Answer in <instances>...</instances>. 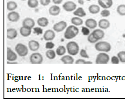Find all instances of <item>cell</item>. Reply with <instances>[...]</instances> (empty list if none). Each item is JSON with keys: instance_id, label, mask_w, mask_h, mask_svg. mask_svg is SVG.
Wrapping results in <instances>:
<instances>
[{"instance_id": "obj_18", "label": "cell", "mask_w": 125, "mask_h": 102, "mask_svg": "<svg viewBox=\"0 0 125 102\" xmlns=\"http://www.w3.org/2000/svg\"><path fill=\"white\" fill-rule=\"evenodd\" d=\"M60 8L56 5L51 6L49 9V14L52 16H57L60 14Z\"/></svg>"}, {"instance_id": "obj_12", "label": "cell", "mask_w": 125, "mask_h": 102, "mask_svg": "<svg viewBox=\"0 0 125 102\" xmlns=\"http://www.w3.org/2000/svg\"><path fill=\"white\" fill-rule=\"evenodd\" d=\"M93 37L98 41L103 39L105 36V33L101 29H96L93 31L92 33Z\"/></svg>"}, {"instance_id": "obj_23", "label": "cell", "mask_w": 125, "mask_h": 102, "mask_svg": "<svg viewBox=\"0 0 125 102\" xmlns=\"http://www.w3.org/2000/svg\"><path fill=\"white\" fill-rule=\"evenodd\" d=\"M37 23L40 26L46 27L49 24V19L46 17H41L37 20Z\"/></svg>"}, {"instance_id": "obj_34", "label": "cell", "mask_w": 125, "mask_h": 102, "mask_svg": "<svg viewBox=\"0 0 125 102\" xmlns=\"http://www.w3.org/2000/svg\"><path fill=\"white\" fill-rule=\"evenodd\" d=\"M87 40L89 41V43H95L97 42L98 40L97 39H95L94 37H93V34L91 33L89 35H88Z\"/></svg>"}, {"instance_id": "obj_37", "label": "cell", "mask_w": 125, "mask_h": 102, "mask_svg": "<svg viewBox=\"0 0 125 102\" xmlns=\"http://www.w3.org/2000/svg\"><path fill=\"white\" fill-rule=\"evenodd\" d=\"M34 33L37 34V35L42 34L43 33V30L40 27H35L34 28Z\"/></svg>"}, {"instance_id": "obj_41", "label": "cell", "mask_w": 125, "mask_h": 102, "mask_svg": "<svg viewBox=\"0 0 125 102\" xmlns=\"http://www.w3.org/2000/svg\"><path fill=\"white\" fill-rule=\"evenodd\" d=\"M53 3L55 5L60 4L62 2L63 0H52Z\"/></svg>"}, {"instance_id": "obj_32", "label": "cell", "mask_w": 125, "mask_h": 102, "mask_svg": "<svg viewBox=\"0 0 125 102\" xmlns=\"http://www.w3.org/2000/svg\"><path fill=\"white\" fill-rule=\"evenodd\" d=\"M110 14L111 12L109 10H108V9H104L102 11L100 14L101 16L103 17H109Z\"/></svg>"}, {"instance_id": "obj_9", "label": "cell", "mask_w": 125, "mask_h": 102, "mask_svg": "<svg viewBox=\"0 0 125 102\" xmlns=\"http://www.w3.org/2000/svg\"><path fill=\"white\" fill-rule=\"evenodd\" d=\"M20 18V15L18 12L15 11H11L8 14V18L9 21L12 23L18 22Z\"/></svg>"}, {"instance_id": "obj_13", "label": "cell", "mask_w": 125, "mask_h": 102, "mask_svg": "<svg viewBox=\"0 0 125 102\" xmlns=\"http://www.w3.org/2000/svg\"><path fill=\"white\" fill-rule=\"evenodd\" d=\"M35 26V22L32 18H26L24 19L22 22V26L32 29Z\"/></svg>"}, {"instance_id": "obj_44", "label": "cell", "mask_w": 125, "mask_h": 102, "mask_svg": "<svg viewBox=\"0 0 125 102\" xmlns=\"http://www.w3.org/2000/svg\"><path fill=\"white\" fill-rule=\"evenodd\" d=\"M22 0V1H25V0Z\"/></svg>"}, {"instance_id": "obj_36", "label": "cell", "mask_w": 125, "mask_h": 102, "mask_svg": "<svg viewBox=\"0 0 125 102\" xmlns=\"http://www.w3.org/2000/svg\"><path fill=\"white\" fill-rule=\"evenodd\" d=\"M119 58L117 56H113L111 57V63L113 64H118L119 63Z\"/></svg>"}, {"instance_id": "obj_22", "label": "cell", "mask_w": 125, "mask_h": 102, "mask_svg": "<svg viewBox=\"0 0 125 102\" xmlns=\"http://www.w3.org/2000/svg\"><path fill=\"white\" fill-rule=\"evenodd\" d=\"M73 14L75 16L79 17H83L86 16V13L83 8L79 7L75 10L74 11V12H73Z\"/></svg>"}, {"instance_id": "obj_2", "label": "cell", "mask_w": 125, "mask_h": 102, "mask_svg": "<svg viewBox=\"0 0 125 102\" xmlns=\"http://www.w3.org/2000/svg\"><path fill=\"white\" fill-rule=\"evenodd\" d=\"M95 48L97 51L108 52L112 49L111 45L106 41H100L95 43Z\"/></svg>"}, {"instance_id": "obj_14", "label": "cell", "mask_w": 125, "mask_h": 102, "mask_svg": "<svg viewBox=\"0 0 125 102\" xmlns=\"http://www.w3.org/2000/svg\"><path fill=\"white\" fill-rule=\"evenodd\" d=\"M16 53L12 51L10 47L7 48V59L8 61H14L17 59Z\"/></svg>"}, {"instance_id": "obj_26", "label": "cell", "mask_w": 125, "mask_h": 102, "mask_svg": "<svg viewBox=\"0 0 125 102\" xmlns=\"http://www.w3.org/2000/svg\"><path fill=\"white\" fill-rule=\"evenodd\" d=\"M18 8V4L14 1H9L7 4V8L9 11H13Z\"/></svg>"}, {"instance_id": "obj_20", "label": "cell", "mask_w": 125, "mask_h": 102, "mask_svg": "<svg viewBox=\"0 0 125 102\" xmlns=\"http://www.w3.org/2000/svg\"><path fill=\"white\" fill-rule=\"evenodd\" d=\"M31 29L26 27H21L20 29V33L23 37H28L31 35Z\"/></svg>"}, {"instance_id": "obj_1", "label": "cell", "mask_w": 125, "mask_h": 102, "mask_svg": "<svg viewBox=\"0 0 125 102\" xmlns=\"http://www.w3.org/2000/svg\"><path fill=\"white\" fill-rule=\"evenodd\" d=\"M79 29L76 26L71 25L68 27L64 33V37L67 39H73L79 34Z\"/></svg>"}, {"instance_id": "obj_27", "label": "cell", "mask_w": 125, "mask_h": 102, "mask_svg": "<svg viewBox=\"0 0 125 102\" xmlns=\"http://www.w3.org/2000/svg\"><path fill=\"white\" fill-rule=\"evenodd\" d=\"M117 13L121 16H125V4H120L117 7Z\"/></svg>"}, {"instance_id": "obj_42", "label": "cell", "mask_w": 125, "mask_h": 102, "mask_svg": "<svg viewBox=\"0 0 125 102\" xmlns=\"http://www.w3.org/2000/svg\"><path fill=\"white\" fill-rule=\"evenodd\" d=\"M84 0H78V2L79 4L83 5L84 4Z\"/></svg>"}, {"instance_id": "obj_7", "label": "cell", "mask_w": 125, "mask_h": 102, "mask_svg": "<svg viewBox=\"0 0 125 102\" xmlns=\"http://www.w3.org/2000/svg\"><path fill=\"white\" fill-rule=\"evenodd\" d=\"M63 8L67 12H71L76 10L77 5L73 1H68L63 4Z\"/></svg>"}, {"instance_id": "obj_43", "label": "cell", "mask_w": 125, "mask_h": 102, "mask_svg": "<svg viewBox=\"0 0 125 102\" xmlns=\"http://www.w3.org/2000/svg\"><path fill=\"white\" fill-rule=\"evenodd\" d=\"M7 63L8 64H18V63L17 62H8Z\"/></svg>"}, {"instance_id": "obj_3", "label": "cell", "mask_w": 125, "mask_h": 102, "mask_svg": "<svg viewBox=\"0 0 125 102\" xmlns=\"http://www.w3.org/2000/svg\"><path fill=\"white\" fill-rule=\"evenodd\" d=\"M66 49L68 53L71 55H77L79 51V45L75 41H70L68 43Z\"/></svg>"}, {"instance_id": "obj_11", "label": "cell", "mask_w": 125, "mask_h": 102, "mask_svg": "<svg viewBox=\"0 0 125 102\" xmlns=\"http://www.w3.org/2000/svg\"><path fill=\"white\" fill-rule=\"evenodd\" d=\"M55 37V34L52 30L49 29L46 31L43 35V38L46 41H52Z\"/></svg>"}, {"instance_id": "obj_39", "label": "cell", "mask_w": 125, "mask_h": 102, "mask_svg": "<svg viewBox=\"0 0 125 102\" xmlns=\"http://www.w3.org/2000/svg\"><path fill=\"white\" fill-rule=\"evenodd\" d=\"M51 0H40V2L41 5L43 6H48L50 3Z\"/></svg>"}, {"instance_id": "obj_31", "label": "cell", "mask_w": 125, "mask_h": 102, "mask_svg": "<svg viewBox=\"0 0 125 102\" xmlns=\"http://www.w3.org/2000/svg\"><path fill=\"white\" fill-rule=\"evenodd\" d=\"M119 61L122 63H125V51H121L117 54Z\"/></svg>"}, {"instance_id": "obj_4", "label": "cell", "mask_w": 125, "mask_h": 102, "mask_svg": "<svg viewBox=\"0 0 125 102\" xmlns=\"http://www.w3.org/2000/svg\"><path fill=\"white\" fill-rule=\"evenodd\" d=\"M15 51L21 57H25L28 53V49L26 45L19 43L15 46Z\"/></svg>"}, {"instance_id": "obj_33", "label": "cell", "mask_w": 125, "mask_h": 102, "mask_svg": "<svg viewBox=\"0 0 125 102\" xmlns=\"http://www.w3.org/2000/svg\"><path fill=\"white\" fill-rule=\"evenodd\" d=\"M81 31L83 35L84 36H88L90 34V30L87 27H82Z\"/></svg>"}, {"instance_id": "obj_10", "label": "cell", "mask_w": 125, "mask_h": 102, "mask_svg": "<svg viewBox=\"0 0 125 102\" xmlns=\"http://www.w3.org/2000/svg\"><path fill=\"white\" fill-rule=\"evenodd\" d=\"M99 5L104 9L110 8L113 5V0H98Z\"/></svg>"}, {"instance_id": "obj_38", "label": "cell", "mask_w": 125, "mask_h": 102, "mask_svg": "<svg viewBox=\"0 0 125 102\" xmlns=\"http://www.w3.org/2000/svg\"><path fill=\"white\" fill-rule=\"evenodd\" d=\"M54 44L52 42H48L46 43L45 48L48 49H52L54 47Z\"/></svg>"}, {"instance_id": "obj_16", "label": "cell", "mask_w": 125, "mask_h": 102, "mask_svg": "<svg viewBox=\"0 0 125 102\" xmlns=\"http://www.w3.org/2000/svg\"><path fill=\"white\" fill-rule=\"evenodd\" d=\"M85 24L89 29H94L97 26L96 21L93 18H88L85 21Z\"/></svg>"}, {"instance_id": "obj_17", "label": "cell", "mask_w": 125, "mask_h": 102, "mask_svg": "<svg viewBox=\"0 0 125 102\" xmlns=\"http://www.w3.org/2000/svg\"><path fill=\"white\" fill-rule=\"evenodd\" d=\"M28 47L31 51H36L40 48V44L38 41L34 40H31L28 43Z\"/></svg>"}, {"instance_id": "obj_29", "label": "cell", "mask_w": 125, "mask_h": 102, "mask_svg": "<svg viewBox=\"0 0 125 102\" xmlns=\"http://www.w3.org/2000/svg\"><path fill=\"white\" fill-rule=\"evenodd\" d=\"M66 48L63 46H59L56 49V53L57 55L59 56H62L66 53Z\"/></svg>"}, {"instance_id": "obj_6", "label": "cell", "mask_w": 125, "mask_h": 102, "mask_svg": "<svg viewBox=\"0 0 125 102\" xmlns=\"http://www.w3.org/2000/svg\"><path fill=\"white\" fill-rule=\"evenodd\" d=\"M43 58L42 55L39 53H34L30 57V61L32 64H40L42 63Z\"/></svg>"}, {"instance_id": "obj_5", "label": "cell", "mask_w": 125, "mask_h": 102, "mask_svg": "<svg viewBox=\"0 0 125 102\" xmlns=\"http://www.w3.org/2000/svg\"><path fill=\"white\" fill-rule=\"evenodd\" d=\"M109 56L107 53H101L97 55L95 63L97 64H106L109 61Z\"/></svg>"}, {"instance_id": "obj_40", "label": "cell", "mask_w": 125, "mask_h": 102, "mask_svg": "<svg viewBox=\"0 0 125 102\" xmlns=\"http://www.w3.org/2000/svg\"><path fill=\"white\" fill-rule=\"evenodd\" d=\"M86 61H85V60L82 59H79L77 60L76 61H75V64H85Z\"/></svg>"}, {"instance_id": "obj_19", "label": "cell", "mask_w": 125, "mask_h": 102, "mask_svg": "<svg viewBox=\"0 0 125 102\" xmlns=\"http://www.w3.org/2000/svg\"><path fill=\"white\" fill-rule=\"evenodd\" d=\"M18 36V32L15 29L10 28L7 29V37L8 39H13L16 38Z\"/></svg>"}, {"instance_id": "obj_24", "label": "cell", "mask_w": 125, "mask_h": 102, "mask_svg": "<svg viewBox=\"0 0 125 102\" xmlns=\"http://www.w3.org/2000/svg\"><path fill=\"white\" fill-rule=\"evenodd\" d=\"M61 61L65 64H72L74 63V59L72 56L67 55L62 57Z\"/></svg>"}, {"instance_id": "obj_30", "label": "cell", "mask_w": 125, "mask_h": 102, "mask_svg": "<svg viewBox=\"0 0 125 102\" xmlns=\"http://www.w3.org/2000/svg\"><path fill=\"white\" fill-rule=\"evenodd\" d=\"M46 56L49 59H53L56 57V53L52 50H49L46 52Z\"/></svg>"}, {"instance_id": "obj_8", "label": "cell", "mask_w": 125, "mask_h": 102, "mask_svg": "<svg viewBox=\"0 0 125 102\" xmlns=\"http://www.w3.org/2000/svg\"><path fill=\"white\" fill-rule=\"evenodd\" d=\"M67 26V23L64 21H61L59 23H55L53 26V29L54 31L59 33L61 32L64 30Z\"/></svg>"}, {"instance_id": "obj_28", "label": "cell", "mask_w": 125, "mask_h": 102, "mask_svg": "<svg viewBox=\"0 0 125 102\" xmlns=\"http://www.w3.org/2000/svg\"><path fill=\"white\" fill-rule=\"evenodd\" d=\"M27 4L30 8H34L38 6L39 3L38 0H28Z\"/></svg>"}, {"instance_id": "obj_21", "label": "cell", "mask_w": 125, "mask_h": 102, "mask_svg": "<svg viewBox=\"0 0 125 102\" xmlns=\"http://www.w3.org/2000/svg\"><path fill=\"white\" fill-rule=\"evenodd\" d=\"M100 11V6L97 4H92L89 6V11L92 14H96Z\"/></svg>"}, {"instance_id": "obj_25", "label": "cell", "mask_w": 125, "mask_h": 102, "mask_svg": "<svg viewBox=\"0 0 125 102\" xmlns=\"http://www.w3.org/2000/svg\"><path fill=\"white\" fill-rule=\"evenodd\" d=\"M71 23L75 26H80L83 24V21L80 18L75 17L71 19Z\"/></svg>"}, {"instance_id": "obj_35", "label": "cell", "mask_w": 125, "mask_h": 102, "mask_svg": "<svg viewBox=\"0 0 125 102\" xmlns=\"http://www.w3.org/2000/svg\"><path fill=\"white\" fill-rule=\"evenodd\" d=\"M80 55L81 56V57L85 58H89V55H88L86 51L84 49H81V51H80Z\"/></svg>"}, {"instance_id": "obj_15", "label": "cell", "mask_w": 125, "mask_h": 102, "mask_svg": "<svg viewBox=\"0 0 125 102\" xmlns=\"http://www.w3.org/2000/svg\"><path fill=\"white\" fill-rule=\"evenodd\" d=\"M99 27L101 29H106L110 26V23L108 20L103 18L99 21L98 23Z\"/></svg>"}]
</instances>
